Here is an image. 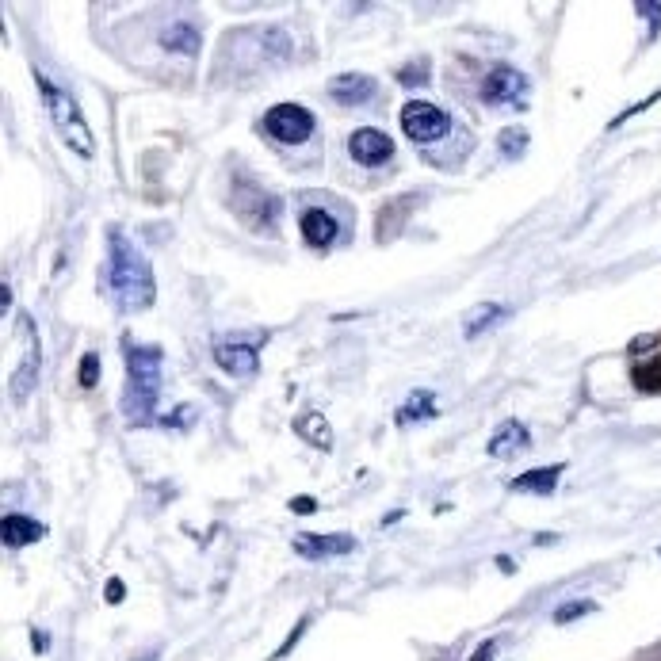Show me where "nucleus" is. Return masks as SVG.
Returning <instances> with one entry per match:
<instances>
[{
	"label": "nucleus",
	"instance_id": "nucleus-9",
	"mask_svg": "<svg viewBox=\"0 0 661 661\" xmlns=\"http://www.w3.org/2000/svg\"><path fill=\"white\" fill-rule=\"evenodd\" d=\"M356 551V539L344 532H329V535H299L295 539V555L310 558V562H321V558H341Z\"/></svg>",
	"mask_w": 661,
	"mask_h": 661
},
{
	"label": "nucleus",
	"instance_id": "nucleus-21",
	"mask_svg": "<svg viewBox=\"0 0 661 661\" xmlns=\"http://www.w3.org/2000/svg\"><path fill=\"white\" fill-rule=\"evenodd\" d=\"M631 383L639 386L642 394H658L661 390V356L635 363V367H631Z\"/></svg>",
	"mask_w": 661,
	"mask_h": 661
},
{
	"label": "nucleus",
	"instance_id": "nucleus-24",
	"mask_svg": "<svg viewBox=\"0 0 661 661\" xmlns=\"http://www.w3.org/2000/svg\"><path fill=\"white\" fill-rule=\"evenodd\" d=\"M398 81L406 88H421V85H428V62H413V65H406L402 73H398Z\"/></svg>",
	"mask_w": 661,
	"mask_h": 661
},
{
	"label": "nucleus",
	"instance_id": "nucleus-32",
	"mask_svg": "<svg viewBox=\"0 0 661 661\" xmlns=\"http://www.w3.org/2000/svg\"><path fill=\"white\" fill-rule=\"evenodd\" d=\"M493 654H497V639H486L474 654H470V661H493Z\"/></svg>",
	"mask_w": 661,
	"mask_h": 661
},
{
	"label": "nucleus",
	"instance_id": "nucleus-15",
	"mask_svg": "<svg viewBox=\"0 0 661 661\" xmlns=\"http://www.w3.org/2000/svg\"><path fill=\"white\" fill-rule=\"evenodd\" d=\"M199 27L192 20H172L165 31H161V46L172 50V54H184V58H195L199 54Z\"/></svg>",
	"mask_w": 661,
	"mask_h": 661
},
{
	"label": "nucleus",
	"instance_id": "nucleus-14",
	"mask_svg": "<svg viewBox=\"0 0 661 661\" xmlns=\"http://www.w3.org/2000/svg\"><path fill=\"white\" fill-rule=\"evenodd\" d=\"M0 535H4V547H31V543H39V539L46 535V524L31 520V516H20V512H12V516H4Z\"/></svg>",
	"mask_w": 661,
	"mask_h": 661
},
{
	"label": "nucleus",
	"instance_id": "nucleus-31",
	"mask_svg": "<svg viewBox=\"0 0 661 661\" xmlns=\"http://www.w3.org/2000/svg\"><path fill=\"white\" fill-rule=\"evenodd\" d=\"M123 597H127V585L119 577H111L107 581V604H123Z\"/></svg>",
	"mask_w": 661,
	"mask_h": 661
},
{
	"label": "nucleus",
	"instance_id": "nucleus-29",
	"mask_svg": "<svg viewBox=\"0 0 661 661\" xmlns=\"http://www.w3.org/2000/svg\"><path fill=\"white\" fill-rule=\"evenodd\" d=\"M658 333H642V337H635V341H631V356H642V352H646V348H658Z\"/></svg>",
	"mask_w": 661,
	"mask_h": 661
},
{
	"label": "nucleus",
	"instance_id": "nucleus-5",
	"mask_svg": "<svg viewBox=\"0 0 661 661\" xmlns=\"http://www.w3.org/2000/svg\"><path fill=\"white\" fill-rule=\"evenodd\" d=\"M528 88H532V81H528L520 69H512V65H493L490 77H482L478 96H482V104H509L520 111V107L528 104Z\"/></svg>",
	"mask_w": 661,
	"mask_h": 661
},
{
	"label": "nucleus",
	"instance_id": "nucleus-3",
	"mask_svg": "<svg viewBox=\"0 0 661 661\" xmlns=\"http://www.w3.org/2000/svg\"><path fill=\"white\" fill-rule=\"evenodd\" d=\"M35 81H39L43 104H46V111H50V123L58 127L62 142L69 150L81 153V157H92V153H96V142H92V130H88V123H85L81 104H77L62 85H54V77H46L43 69L35 73Z\"/></svg>",
	"mask_w": 661,
	"mask_h": 661
},
{
	"label": "nucleus",
	"instance_id": "nucleus-2",
	"mask_svg": "<svg viewBox=\"0 0 661 661\" xmlns=\"http://www.w3.org/2000/svg\"><path fill=\"white\" fill-rule=\"evenodd\" d=\"M127 348V390H123V413L130 425H150L161 394V360L165 352L153 344L123 341Z\"/></svg>",
	"mask_w": 661,
	"mask_h": 661
},
{
	"label": "nucleus",
	"instance_id": "nucleus-1",
	"mask_svg": "<svg viewBox=\"0 0 661 661\" xmlns=\"http://www.w3.org/2000/svg\"><path fill=\"white\" fill-rule=\"evenodd\" d=\"M107 283H111L119 310H127V314L150 310L157 299V279H153L146 253L115 226L107 230Z\"/></svg>",
	"mask_w": 661,
	"mask_h": 661
},
{
	"label": "nucleus",
	"instance_id": "nucleus-12",
	"mask_svg": "<svg viewBox=\"0 0 661 661\" xmlns=\"http://www.w3.org/2000/svg\"><path fill=\"white\" fill-rule=\"evenodd\" d=\"M528 444H532V432L520 425L516 417H509V421H501V425L493 428L486 451H490L493 459H516V455L528 448Z\"/></svg>",
	"mask_w": 661,
	"mask_h": 661
},
{
	"label": "nucleus",
	"instance_id": "nucleus-33",
	"mask_svg": "<svg viewBox=\"0 0 661 661\" xmlns=\"http://www.w3.org/2000/svg\"><path fill=\"white\" fill-rule=\"evenodd\" d=\"M8 306H12V287H8V283H0V310L8 314Z\"/></svg>",
	"mask_w": 661,
	"mask_h": 661
},
{
	"label": "nucleus",
	"instance_id": "nucleus-7",
	"mask_svg": "<svg viewBox=\"0 0 661 661\" xmlns=\"http://www.w3.org/2000/svg\"><path fill=\"white\" fill-rule=\"evenodd\" d=\"M20 333H23V363L12 371V398L27 402V394L39 383V333H35V321L27 318V314L20 318Z\"/></svg>",
	"mask_w": 661,
	"mask_h": 661
},
{
	"label": "nucleus",
	"instance_id": "nucleus-28",
	"mask_svg": "<svg viewBox=\"0 0 661 661\" xmlns=\"http://www.w3.org/2000/svg\"><path fill=\"white\" fill-rule=\"evenodd\" d=\"M639 12L650 20V35H658L661 31V4H639Z\"/></svg>",
	"mask_w": 661,
	"mask_h": 661
},
{
	"label": "nucleus",
	"instance_id": "nucleus-27",
	"mask_svg": "<svg viewBox=\"0 0 661 661\" xmlns=\"http://www.w3.org/2000/svg\"><path fill=\"white\" fill-rule=\"evenodd\" d=\"M192 421H195V409L192 406H180L176 413H172V417H165V425H169V428H188Z\"/></svg>",
	"mask_w": 661,
	"mask_h": 661
},
{
	"label": "nucleus",
	"instance_id": "nucleus-25",
	"mask_svg": "<svg viewBox=\"0 0 661 661\" xmlns=\"http://www.w3.org/2000/svg\"><path fill=\"white\" fill-rule=\"evenodd\" d=\"M306 627H310V616H302L299 623H295V631H291V635H287V639L279 642V650H276V654H272V661H283V658H287V654H291V650H295V642H299L302 635H306Z\"/></svg>",
	"mask_w": 661,
	"mask_h": 661
},
{
	"label": "nucleus",
	"instance_id": "nucleus-16",
	"mask_svg": "<svg viewBox=\"0 0 661 661\" xmlns=\"http://www.w3.org/2000/svg\"><path fill=\"white\" fill-rule=\"evenodd\" d=\"M562 463H551V467H539V470H528V474H520V478H512L509 490L512 493H539V497H547V493H555L558 478H562Z\"/></svg>",
	"mask_w": 661,
	"mask_h": 661
},
{
	"label": "nucleus",
	"instance_id": "nucleus-13",
	"mask_svg": "<svg viewBox=\"0 0 661 661\" xmlns=\"http://www.w3.org/2000/svg\"><path fill=\"white\" fill-rule=\"evenodd\" d=\"M375 92H379V85L371 77H363V73H341V77L329 81V96L344 107L367 104V100H375Z\"/></svg>",
	"mask_w": 661,
	"mask_h": 661
},
{
	"label": "nucleus",
	"instance_id": "nucleus-10",
	"mask_svg": "<svg viewBox=\"0 0 661 661\" xmlns=\"http://www.w3.org/2000/svg\"><path fill=\"white\" fill-rule=\"evenodd\" d=\"M348 153H352L360 165H383V161L394 157V142H390L379 127H360V130H352V138H348Z\"/></svg>",
	"mask_w": 661,
	"mask_h": 661
},
{
	"label": "nucleus",
	"instance_id": "nucleus-35",
	"mask_svg": "<svg viewBox=\"0 0 661 661\" xmlns=\"http://www.w3.org/2000/svg\"><path fill=\"white\" fill-rule=\"evenodd\" d=\"M497 570H505V574H516V562H512V558H497Z\"/></svg>",
	"mask_w": 661,
	"mask_h": 661
},
{
	"label": "nucleus",
	"instance_id": "nucleus-19",
	"mask_svg": "<svg viewBox=\"0 0 661 661\" xmlns=\"http://www.w3.org/2000/svg\"><path fill=\"white\" fill-rule=\"evenodd\" d=\"M501 318H509V310L505 306H497V302H482V306H474L467 314V325H463V333L467 337H482L490 325H497Z\"/></svg>",
	"mask_w": 661,
	"mask_h": 661
},
{
	"label": "nucleus",
	"instance_id": "nucleus-30",
	"mask_svg": "<svg viewBox=\"0 0 661 661\" xmlns=\"http://www.w3.org/2000/svg\"><path fill=\"white\" fill-rule=\"evenodd\" d=\"M314 509H318V501H314V497H306V493L291 497V512H299V516H310Z\"/></svg>",
	"mask_w": 661,
	"mask_h": 661
},
{
	"label": "nucleus",
	"instance_id": "nucleus-17",
	"mask_svg": "<svg viewBox=\"0 0 661 661\" xmlns=\"http://www.w3.org/2000/svg\"><path fill=\"white\" fill-rule=\"evenodd\" d=\"M440 409H436V398H432V390H413L406 398V406L398 409V425H425L432 421Z\"/></svg>",
	"mask_w": 661,
	"mask_h": 661
},
{
	"label": "nucleus",
	"instance_id": "nucleus-22",
	"mask_svg": "<svg viewBox=\"0 0 661 661\" xmlns=\"http://www.w3.org/2000/svg\"><path fill=\"white\" fill-rule=\"evenodd\" d=\"M589 612H597V604H593V600H570V604L555 608V623H558V627H566V623H574V619L589 616Z\"/></svg>",
	"mask_w": 661,
	"mask_h": 661
},
{
	"label": "nucleus",
	"instance_id": "nucleus-36",
	"mask_svg": "<svg viewBox=\"0 0 661 661\" xmlns=\"http://www.w3.org/2000/svg\"><path fill=\"white\" fill-rule=\"evenodd\" d=\"M658 555H661V551H658Z\"/></svg>",
	"mask_w": 661,
	"mask_h": 661
},
{
	"label": "nucleus",
	"instance_id": "nucleus-18",
	"mask_svg": "<svg viewBox=\"0 0 661 661\" xmlns=\"http://www.w3.org/2000/svg\"><path fill=\"white\" fill-rule=\"evenodd\" d=\"M295 432H299L302 440H310L314 448L333 451V428L325 421V413H302L299 421H295Z\"/></svg>",
	"mask_w": 661,
	"mask_h": 661
},
{
	"label": "nucleus",
	"instance_id": "nucleus-34",
	"mask_svg": "<svg viewBox=\"0 0 661 661\" xmlns=\"http://www.w3.org/2000/svg\"><path fill=\"white\" fill-rule=\"evenodd\" d=\"M31 646H35V650H50V639H46L43 631H31Z\"/></svg>",
	"mask_w": 661,
	"mask_h": 661
},
{
	"label": "nucleus",
	"instance_id": "nucleus-23",
	"mask_svg": "<svg viewBox=\"0 0 661 661\" xmlns=\"http://www.w3.org/2000/svg\"><path fill=\"white\" fill-rule=\"evenodd\" d=\"M77 379H81V386H85V390H92V386L100 383V356H96V352H85V360H81V371H77Z\"/></svg>",
	"mask_w": 661,
	"mask_h": 661
},
{
	"label": "nucleus",
	"instance_id": "nucleus-11",
	"mask_svg": "<svg viewBox=\"0 0 661 661\" xmlns=\"http://www.w3.org/2000/svg\"><path fill=\"white\" fill-rule=\"evenodd\" d=\"M214 363H218L226 375H234V379H249V375L260 371V352H256L253 344L218 341L214 344Z\"/></svg>",
	"mask_w": 661,
	"mask_h": 661
},
{
	"label": "nucleus",
	"instance_id": "nucleus-26",
	"mask_svg": "<svg viewBox=\"0 0 661 661\" xmlns=\"http://www.w3.org/2000/svg\"><path fill=\"white\" fill-rule=\"evenodd\" d=\"M661 100V92H654V96H646V100H642V104H635V107H627V111H623V115H616V119H612V123H608V130H619L623 127V123H627V119H631V115H639V111H646V107H654Z\"/></svg>",
	"mask_w": 661,
	"mask_h": 661
},
{
	"label": "nucleus",
	"instance_id": "nucleus-4",
	"mask_svg": "<svg viewBox=\"0 0 661 661\" xmlns=\"http://www.w3.org/2000/svg\"><path fill=\"white\" fill-rule=\"evenodd\" d=\"M402 130H406V138H413L417 146H428V142L448 138L451 115L444 107L428 104V100H409L402 107Z\"/></svg>",
	"mask_w": 661,
	"mask_h": 661
},
{
	"label": "nucleus",
	"instance_id": "nucleus-8",
	"mask_svg": "<svg viewBox=\"0 0 661 661\" xmlns=\"http://www.w3.org/2000/svg\"><path fill=\"white\" fill-rule=\"evenodd\" d=\"M299 230H302V241H306L310 249L325 253V249H333V241L341 237V222L329 211H321V207H306V211L299 214Z\"/></svg>",
	"mask_w": 661,
	"mask_h": 661
},
{
	"label": "nucleus",
	"instance_id": "nucleus-6",
	"mask_svg": "<svg viewBox=\"0 0 661 661\" xmlns=\"http://www.w3.org/2000/svg\"><path fill=\"white\" fill-rule=\"evenodd\" d=\"M264 130L283 146H299L314 134V115L299 104H276L264 115Z\"/></svg>",
	"mask_w": 661,
	"mask_h": 661
},
{
	"label": "nucleus",
	"instance_id": "nucleus-20",
	"mask_svg": "<svg viewBox=\"0 0 661 661\" xmlns=\"http://www.w3.org/2000/svg\"><path fill=\"white\" fill-rule=\"evenodd\" d=\"M528 142H532V134L524 127H505L501 138H497V153H501L505 161H520L524 150H528Z\"/></svg>",
	"mask_w": 661,
	"mask_h": 661
}]
</instances>
